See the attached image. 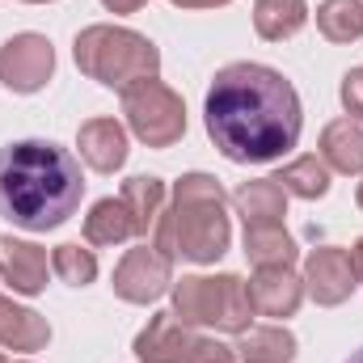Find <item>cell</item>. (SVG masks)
<instances>
[{"mask_svg":"<svg viewBox=\"0 0 363 363\" xmlns=\"http://www.w3.org/2000/svg\"><path fill=\"white\" fill-rule=\"evenodd\" d=\"M355 203H359V211H363V182H359V190H355Z\"/></svg>","mask_w":363,"mask_h":363,"instance_id":"cell-30","label":"cell"},{"mask_svg":"<svg viewBox=\"0 0 363 363\" xmlns=\"http://www.w3.org/2000/svg\"><path fill=\"white\" fill-rule=\"evenodd\" d=\"M245 287H250V304L258 317H296L304 300V279L291 267H258V274Z\"/></svg>","mask_w":363,"mask_h":363,"instance_id":"cell-11","label":"cell"},{"mask_svg":"<svg viewBox=\"0 0 363 363\" xmlns=\"http://www.w3.org/2000/svg\"><path fill=\"white\" fill-rule=\"evenodd\" d=\"M233 207H237V216L245 220V228L283 224V216H287V190H283L274 178L245 182V186L233 190Z\"/></svg>","mask_w":363,"mask_h":363,"instance_id":"cell-15","label":"cell"},{"mask_svg":"<svg viewBox=\"0 0 363 363\" xmlns=\"http://www.w3.org/2000/svg\"><path fill=\"white\" fill-rule=\"evenodd\" d=\"M245 258L254 267H291L296 262V241L283 224H258L245 228Z\"/></svg>","mask_w":363,"mask_h":363,"instance_id":"cell-21","label":"cell"},{"mask_svg":"<svg viewBox=\"0 0 363 363\" xmlns=\"http://www.w3.org/2000/svg\"><path fill=\"white\" fill-rule=\"evenodd\" d=\"M47 342H51L47 317L34 313V308L13 304L9 296H0V347H4V351H26V355H34V351H43Z\"/></svg>","mask_w":363,"mask_h":363,"instance_id":"cell-14","label":"cell"},{"mask_svg":"<svg viewBox=\"0 0 363 363\" xmlns=\"http://www.w3.org/2000/svg\"><path fill=\"white\" fill-rule=\"evenodd\" d=\"M72 55H77V68L89 81L118 93H127L140 81H157V72H161L157 43H148L144 34H135L127 26H89V30H81Z\"/></svg>","mask_w":363,"mask_h":363,"instance_id":"cell-4","label":"cell"},{"mask_svg":"<svg viewBox=\"0 0 363 363\" xmlns=\"http://www.w3.org/2000/svg\"><path fill=\"white\" fill-rule=\"evenodd\" d=\"M17 363H30V359H17Z\"/></svg>","mask_w":363,"mask_h":363,"instance_id":"cell-34","label":"cell"},{"mask_svg":"<svg viewBox=\"0 0 363 363\" xmlns=\"http://www.w3.org/2000/svg\"><path fill=\"white\" fill-rule=\"evenodd\" d=\"M304 291H308L317 304H325V308L351 300V291H355V271H351L347 250H338V245H317V250L304 258Z\"/></svg>","mask_w":363,"mask_h":363,"instance_id":"cell-9","label":"cell"},{"mask_svg":"<svg viewBox=\"0 0 363 363\" xmlns=\"http://www.w3.org/2000/svg\"><path fill=\"white\" fill-rule=\"evenodd\" d=\"M51 258L47 250H38L34 241H17V237H0V274L9 279L13 291L21 296H38L47 287Z\"/></svg>","mask_w":363,"mask_h":363,"instance_id":"cell-12","label":"cell"},{"mask_svg":"<svg viewBox=\"0 0 363 363\" xmlns=\"http://www.w3.org/2000/svg\"><path fill=\"white\" fill-rule=\"evenodd\" d=\"M55 72V47L43 34H13L0 47V81L9 93H38Z\"/></svg>","mask_w":363,"mask_h":363,"instance_id":"cell-8","label":"cell"},{"mask_svg":"<svg viewBox=\"0 0 363 363\" xmlns=\"http://www.w3.org/2000/svg\"><path fill=\"white\" fill-rule=\"evenodd\" d=\"M342 106H347V118H355L363 123V68H351L347 77H342Z\"/></svg>","mask_w":363,"mask_h":363,"instance_id":"cell-25","label":"cell"},{"mask_svg":"<svg viewBox=\"0 0 363 363\" xmlns=\"http://www.w3.org/2000/svg\"><path fill=\"white\" fill-rule=\"evenodd\" d=\"M77 148H81V157H85L89 169L114 174V169H123V161H127V131H123V123H114V118H89V123H81V131H77Z\"/></svg>","mask_w":363,"mask_h":363,"instance_id":"cell-13","label":"cell"},{"mask_svg":"<svg viewBox=\"0 0 363 363\" xmlns=\"http://www.w3.org/2000/svg\"><path fill=\"white\" fill-rule=\"evenodd\" d=\"M274 182L296 199H325L330 194V165L321 157H296L274 174Z\"/></svg>","mask_w":363,"mask_h":363,"instance_id":"cell-22","label":"cell"},{"mask_svg":"<svg viewBox=\"0 0 363 363\" xmlns=\"http://www.w3.org/2000/svg\"><path fill=\"white\" fill-rule=\"evenodd\" d=\"M308 21V4L304 0H258L254 4V30L267 43H283L291 34H300Z\"/></svg>","mask_w":363,"mask_h":363,"instance_id":"cell-20","label":"cell"},{"mask_svg":"<svg viewBox=\"0 0 363 363\" xmlns=\"http://www.w3.org/2000/svg\"><path fill=\"white\" fill-rule=\"evenodd\" d=\"M174 317L186 325H216L224 334H245L254 321L250 287L237 274H186L174 283Z\"/></svg>","mask_w":363,"mask_h":363,"instance_id":"cell-5","label":"cell"},{"mask_svg":"<svg viewBox=\"0 0 363 363\" xmlns=\"http://www.w3.org/2000/svg\"><path fill=\"white\" fill-rule=\"evenodd\" d=\"M237 363H291L296 359V334L283 325H250L237 334Z\"/></svg>","mask_w":363,"mask_h":363,"instance_id":"cell-17","label":"cell"},{"mask_svg":"<svg viewBox=\"0 0 363 363\" xmlns=\"http://www.w3.org/2000/svg\"><path fill=\"white\" fill-rule=\"evenodd\" d=\"M26 4H51V0H26Z\"/></svg>","mask_w":363,"mask_h":363,"instance_id":"cell-32","label":"cell"},{"mask_svg":"<svg viewBox=\"0 0 363 363\" xmlns=\"http://www.w3.org/2000/svg\"><path fill=\"white\" fill-rule=\"evenodd\" d=\"M194 342L199 338L190 334L186 321H178L174 313H157L135 334V359L140 363H190Z\"/></svg>","mask_w":363,"mask_h":363,"instance_id":"cell-10","label":"cell"},{"mask_svg":"<svg viewBox=\"0 0 363 363\" xmlns=\"http://www.w3.org/2000/svg\"><path fill=\"white\" fill-rule=\"evenodd\" d=\"M321 161L334 174H363V123L334 118L321 131Z\"/></svg>","mask_w":363,"mask_h":363,"instance_id":"cell-16","label":"cell"},{"mask_svg":"<svg viewBox=\"0 0 363 363\" xmlns=\"http://www.w3.org/2000/svg\"><path fill=\"white\" fill-rule=\"evenodd\" d=\"M127 237H135L127 203L123 199H97L85 216V241L89 245H123Z\"/></svg>","mask_w":363,"mask_h":363,"instance_id":"cell-19","label":"cell"},{"mask_svg":"<svg viewBox=\"0 0 363 363\" xmlns=\"http://www.w3.org/2000/svg\"><path fill=\"white\" fill-rule=\"evenodd\" d=\"M174 287V262L157 254L148 241L127 250L123 262L114 267V296L127 304H152Z\"/></svg>","mask_w":363,"mask_h":363,"instance_id":"cell-7","label":"cell"},{"mask_svg":"<svg viewBox=\"0 0 363 363\" xmlns=\"http://www.w3.org/2000/svg\"><path fill=\"white\" fill-rule=\"evenodd\" d=\"M347 258H351V271H355V283H363V237L355 241V245H351V254H347Z\"/></svg>","mask_w":363,"mask_h":363,"instance_id":"cell-28","label":"cell"},{"mask_svg":"<svg viewBox=\"0 0 363 363\" xmlns=\"http://www.w3.org/2000/svg\"><path fill=\"white\" fill-rule=\"evenodd\" d=\"M110 13H135V9H144L148 0H101Z\"/></svg>","mask_w":363,"mask_h":363,"instance_id":"cell-27","label":"cell"},{"mask_svg":"<svg viewBox=\"0 0 363 363\" xmlns=\"http://www.w3.org/2000/svg\"><path fill=\"white\" fill-rule=\"evenodd\" d=\"M123 114H127V127L135 131V140H144L148 148H169L186 135V106L161 81L131 85L123 93Z\"/></svg>","mask_w":363,"mask_h":363,"instance_id":"cell-6","label":"cell"},{"mask_svg":"<svg viewBox=\"0 0 363 363\" xmlns=\"http://www.w3.org/2000/svg\"><path fill=\"white\" fill-rule=\"evenodd\" d=\"M51 271L72 287H89L97 279V258H93V250H81V245H60L51 254Z\"/></svg>","mask_w":363,"mask_h":363,"instance_id":"cell-24","label":"cell"},{"mask_svg":"<svg viewBox=\"0 0 363 363\" xmlns=\"http://www.w3.org/2000/svg\"><path fill=\"white\" fill-rule=\"evenodd\" d=\"M224 186L211 174H186L174 186V207L161 211L148 245L157 254H165L169 262H220L228 250V216H224Z\"/></svg>","mask_w":363,"mask_h":363,"instance_id":"cell-3","label":"cell"},{"mask_svg":"<svg viewBox=\"0 0 363 363\" xmlns=\"http://www.w3.org/2000/svg\"><path fill=\"white\" fill-rule=\"evenodd\" d=\"M190 363H237V351L216 342V338H199L194 351H190Z\"/></svg>","mask_w":363,"mask_h":363,"instance_id":"cell-26","label":"cell"},{"mask_svg":"<svg viewBox=\"0 0 363 363\" xmlns=\"http://www.w3.org/2000/svg\"><path fill=\"white\" fill-rule=\"evenodd\" d=\"M317 30L330 43L363 38V0H321L317 4Z\"/></svg>","mask_w":363,"mask_h":363,"instance_id":"cell-23","label":"cell"},{"mask_svg":"<svg viewBox=\"0 0 363 363\" xmlns=\"http://www.w3.org/2000/svg\"><path fill=\"white\" fill-rule=\"evenodd\" d=\"M0 363H9V359H4V355H0Z\"/></svg>","mask_w":363,"mask_h":363,"instance_id":"cell-33","label":"cell"},{"mask_svg":"<svg viewBox=\"0 0 363 363\" xmlns=\"http://www.w3.org/2000/svg\"><path fill=\"white\" fill-rule=\"evenodd\" d=\"M118 199H123V203H127V211H131L135 237H144V241H148V237H152V228H157V220H161V211H165V182L148 178V174L127 178Z\"/></svg>","mask_w":363,"mask_h":363,"instance_id":"cell-18","label":"cell"},{"mask_svg":"<svg viewBox=\"0 0 363 363\" xmlns=\"http://www.w3.org/2000/svg\"><path fill=\"white\" fill-rule=\"evenodd\" d=\"M178 9H216V4H228V0H169Z\"/></svg>","mask_w":363,"mask_h":363,"instance_id":"cell-29","label":"cell"},{"mask_svg":"<svg viewBox=\"0 0 363 363\" xmlns=\"http://www.w3.org/2000/svg\"><path fill=\"white\" fill-rule=\"evenodd\" d=\"M85 194L81 161L51 140H13L0 148V216L26 233L60 228Z\"/></svg>","mask_w":363,"mask_h":363,"instance_id":"cell-2","label":"cell"},{"mask_svg":"<svg viewBox=\"0 0 363 363\" xmlns=\"http://www.w3.org/2000/svg\"><path fill=\"white\" fill-rule=\"evenodd\" d=\"M347 363H363V351H355V355H351V359H347Z\"/></svg>","mask_w":363,"mask_h":363,"instance_id":"cell-31","label":"cell"},{"mask_svg":"<svg viewBox=\"0 0 363 363\" xmlns=\"http://www.w3.org/2000/svg\"><path fill=\"white\" fill-rule=\"evenodd\" d=\"M203 123L211 144L233 165H271L300 144L304 110L300 93L279 68L241 60L216 72L203 101Z\"/></svg>","mask_w":363,"mask_h":363,"instance_id":"cell-1","label":"cell"}]
</instances>
